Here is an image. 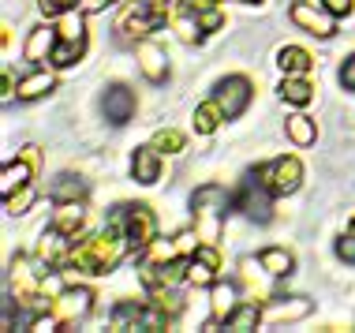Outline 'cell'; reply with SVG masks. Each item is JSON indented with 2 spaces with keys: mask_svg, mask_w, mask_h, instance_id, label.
<instances>
[{
  "mask_svg": "<svg viewBox=\"0 0 355 333\" xmlns=\"http://www.w3.org/2000/svg\"><path fill=\"white\" fill-rule=\"evenodd\" d=\"M161 157H165V154H161L153 142H150V146H139L135 154H131V176H135L142 187H153L161 180Z\"/></svg>",
  "mask_w": 355,
  "mask_h": 333,
  "instance_id": "obj_16",
  "label": "cell"
},
{
  "mask_svg": "<svg viewBox=\"0 0 355 333\" xmlns=\"http://www.w3.org/2000/svg\"><path fill=\"white\" fill-rule=\"evenodd\" d=\"M217 273H220V270H214V266L202 262V259H195V255L187 259V281L198 284V289H209V284L217 281Z\"/></svg>",
  "mask_w": 355,
  "mask_h": 333,
  "instance_id": "obj_33",
  "label": "cell"
},
{
  "mask_svg": "<svg viewBox=\"0 0 355 333\" xmlns=\"http://www.w3.org/2000/svg\"><path fill=\"white\" fill-rule=\"evenodd\" d=\"M53 315L64 322V326H79V322L94 311V292L86 284H71V289H60L53 296Z\"/></svg>",
  "mask_w": 355,
  "mask_h": 333,
  "instance_id": "obj_11",
  "label": "cell"
},
{
  "mask_svg": "<svg viewBox=\"0 0 355 333\" xmlns=\"http://www.w3.org/2000/svg\"><path fill=\"white\" fill-rule=\"evenodd\" d=\"M254 176L270 195H292V191H300V184H303V161L292 157V154H281V157L266 161V165H258Z\"/></svg>",
  "mask_w": 355,
  "mask_h": 333,
  "instance_id": "obj_6",
  "label": "cell"
},
{
  "mask_svg": "<svg viewBox=\"0 0 355 333\" xmlns=\"http://www.w3.org/2000/svg\"><path fill=\"white\" fill-rule=\"evenodd\" d=\"M128 251H131L128 236H123L116 225H109L105 232H94V236H86V240L71 244L68 266H71V270H79V273H94V278H101V273L116 270Z\"/></svg>",
  "mask_w": 355,
  "mask_h": 333,
  "instance_id": "obj_1",
  "label": "cell"
},
{
  "mask_svg": "<svg viewBox=\"0 0 355 333\" xmlns=\"http://www.w3.org/2000/svg\"><path fill=\"white\" fill-rule=\"evenodd\" d=\"M337 259L340 262H355V236L352 232H344L337 240Z\"/></svg>",
  "mask_w": 355,
  "mask_h": 333,
  "instance_id": "obj_38",
  "label": "cell"
},
{
  "mask_svg": "<svg viewBox=\"0 0 355 333\" xmlns=\"http://www.w3.org/2000/svg\"><path fill=\"white\" fill-rule=\"evenodd\" d=\"M168 326V315L157 307V303H116L112 311V330H165Z\"/></svg>",
  "mask_w": 355,
  "mask_h": 333,
  "instance_id": "obj_8",
  "label": "cell"
},
{
  "mask_svg": "<svg viewBox=\"0 0 355 333\" xmlns=\"http://www.w3.org/2000/svg\"><path fill=\"white\" fill-rule=\"evenodd\" d=\"M37 165H42V150H37V146H23V150H19V154L4 165V173H0V195H12V191H19L23 184H34Z\"/></svg>",
  "mask_w": 355,
  "mask_h": 333,
  "instance_id": "obj_12",
  "label": "cell"
},
{
  "mask_svg": "<svg viewBox=\"0 0 355 333\" xmlns=\"http://www.w3.org/2000/svg\"><path fill=\"white\" fill-rule=\"evenodd\" d=\"M270 191H266L262 184H258V176L251 173L243 180V184L236 187V195H232V210H239L247 217V221H258V225H266L273 217V203H270Z\"/></svg>",
  "mask_w": 355,
  "mask_h": 333,
  "instance_id": "obj_9",
  "label": "cell"
},
{
  "mask_svg": "<svg viewBox=\"0 0 355 333\" xmlns=\"http://www.w3.org/2000/svg\"><path fill=\"white\" fill-rule=\"evenodd\" d=\"M168 26L172 31H176V37L184 45H198L202 42V26H198V19H195V12H191V8L184 4V8H176V12H172V19H168Z\"/></svg>",
  "mask_w": 355,
  "mask_h": 333,
  "instance_id": "obj_23",
  "label": "cell"
},
{
  "mask_svg": "<svg viewBox=\"0 0 355 333\" xmlns=\"http://www.w3.org/2000/svg\"><path fill=\"white\" fill-rule=\"evenodd\" d=\"M251 79L247 75H225V79L217 83V90H214V98H217V105L225 109V117L228 120H236V117H243L247 105H251Z\"/></svg>",
  "mask_w": 355,
  "mask_h": 333,
  "instance_id": "obj_13",
  "label": "cell"
},
{
  "mask_svg": "<svg viewBox=\"0 0 355 333\" xmlns=\"http://www.w3.org/2000/svg\"><path fill=\"white\" fill-rule=\"evenodd\" d=\"M284 131H288V139H292L295 146H314V142H318V123L306 117V112H295V117H288Z\"/></svg>",
  "mask_w": 355,
  "mask_h": 333,
  "instance_id": "obj_28",
  "label": "cell"
},
{
  "mask_svg": "<svg viewBox=\"0 0 355 333\" xmlns=\"http://www.w3.org/2000/svg\"><path fill=\"white\" fill-rule=\"evenodd\" d=\"M191 210H195V221H198V236L209 244L220 228V217L232 210V195L225 191L220 184H206L191 195Z\"/></svg>",
  "mask_w": 355,
  "mask_h": 333,
  "instance_id": "obj_4",
  "label": "cell"
},
{
  "mask_svg": "<svg viewBox=\"0 0 355 333\" xmlns=\"http://www.w3.org/2000/svg\"><path fill=\"white\" fill-rule=\"evenodd\" d=\"M86 180L83 176H75V173H60L53 180V187H49V198L53 203H83L86 198Z\"/></svg>",
  "mask_w": 355,
  "mask_h": 333,
  "instance_id": "obj_22",
  "label": "cell"
},
{
  "mask_svg": "<svg viewBox=\"0 0 355 333\" xmlns=\"http://www.w3.org/2000/svg\"><path fill=\"white\" fill-rule=\"evenodd\" d=\"M139 71L146 75L150 83H165L168 79V56L161 45H153V42H139Z\"/></svg>",
  "mask_w": 355,
  "mask_h": 333,
  "instance_id": "obj_18",
  "label": "cell"
},
{
  "mask_svg": "<svg viewBox=\"0 0 355 333\" xmlns=\"http://www.w3.org/2000/svg\"><path fill=\"white\" fill-rule=\"evenodd\" d=\"M53 49H56V26H34L31 31V37H26V45H23V56L31 64H45L53 56Z\"/></svg>",
  "mask_w": 355,
  "mask_h": 333,
  "instance_id": "obj_20",
  "label": "cell"
},
{
  "mask_svg": "<svg viewBox=\"0 0 355 333\" xmlns=\"http://www.w3.org/2000/svg\"><path fill=\"white\" fill-rule=\"evenodd\" d=\"M83 53H86V23L79 8H71V12L56 19V49L49 56V64L53 68H71V64L83 60Z\"/></svg>",
  "mask_w": 355,
  "mask_h": 333,
  "instance_id": "obj_3",
  "label": "cell"
},
{
  "mask_svg": "<svg viewBox=\"0 0 355 333\" xmlns=\"http://www.w3.org/2000/svg\"><path fill=\"white\" fill-rule=\"evenodd\" d=\"M322 4L329 8V12L337 15V19H344V15H352V12H355V0H322Z\"/></svg>",
  "mask_w": 355,
  "mask_h": 333,
  "instance_id": "obj_41",
  "label": "cell"
},
{
  "mask_svg": "<svg viewBox=\"0 0 355 333\" xmlns=\"http://www.w3.org/2000/svg\"><path fill=\"white\" fill-rule=\"evenodd\" d=\"M236 307H239V292H236L232 281H214L209 284V318H214L217 326H225Z\"/></svg>",
  "mask_w": 355,
  "mask_h": 333,
  "instance_id": "obj_17",
  "label": "cell"
},
{
  "mask_svg": "<svg viewBox=\"0 0 355 333\" xmlns=\"http://www.w3.org/2000/svg\"><path fill=\"white\" fill-rule=\"evenodd\" d=\"M60 289H64V278H60V273H56V270H53V273H45V278H42V292H45V296H49V300H53V296H56V292H60Z\"/></svg>",
  "mask_w": 355,
  "mask_h": 333,
  "instance_id": "obj_40",
  "label": "cell"
},
{
  "mask_svg": "<svg viewBox=\"0 0 355 333\" xmlns=\"http://www.w3.org/2000/svg\"><path fill=\"white\" fill-rule=\"evenodd\" d=\"M281 98L288 101V105H311L314 101V87H311V79L306 75H284V83H281Z\"/></svg>",
  "mask_w": 355,
  "mask_h": 333,
  "instance_id": "obj_27",
  "label": "cell"
},
{
  "mask_svg": "<svg viewBox=\"0 0 355 333\" xmlns=\"http://www.w3.org/2000/svg\"><path fill=\"white\" fill-rule=\"evenodd\" d=\"M311 315V300L292 296V300H273L270 307H262V322L266 326H277V322H295Z\"/></svg>",
  "mask_w": 355,
  "mask_h": 333,
  "instance_id": "obj_19",
  "label": "cell"
},
{
  "mask_svg": "<svg viewBox=\"0 0 355 333\" xmlns=\"http://www.w3.org/2000/svg\"><path fill=\"white\" fill-rule=\"evenodd\" d=\"M109 225H116L120 232L128 236L131 251H146V247L157 240V217H153V210L142 206V203L116 206V214L109 217Z\"/></svg>",
  "mask_w": 355,
  "mask_h": 333,
  "instance_id": "obj_5",
  "label": "cell"
},
{
  "mask_svg": "<svg viewBox=\"0 0 355 333\" xmlns=\"http://www.w3.org/2000/svg\"><path fill=\"white\" fill-rule=\"evenodd\" d=\"M225 326L236 330V333H251V330L262 326V307H258V303H239L232 315H228Z\"/></svg>",
  "mask_w": 355,
  "mask_h": 333,
  "instance_id": "obj_30",
  "label": "cell"
},
{
  "mask_svg": "<svg viewBox=\"0 0 355 333\" xmlns=\"http://www.w3.org/2000/svg\"><path fill=\"white\" fill-rule=\"evenodd\" d=\"M31 206H34V184H23L19 191L4 195V210L8 214H26Z\"/></svg>",
  "mask_w": 355,
  "mask_h": 333,
  "instance_id": "obj_35",
  "label": "cell"
},
{
  "mask_svg": "<svg viewBox=\"0 0 355 333\" xmlns=\"http://www.w3.org/2000/svg\"><path fill=\"white\" fill-rule=\"evenodd\" d=\"M340 83H344V90H355V53L340 64Z\"/></svg>",
  "mask_w": 355,
  "mask_h": 333,
  "instance_id": "obj_42",
  "label": "cell"
},
{
  "mask_svg": "<svg viewBox=\"0 0 355 333\" xmlns=\"http://www.w3.org/2000/svg\"><path fill=\"white\" fill-rule=\"evenodd\" d=\"M68 236L60 232V228H45L42 232V240H37V262L42 266H49V270H56V266H68Z\"/></svg>",
  "mask_w": 355,
  "mask_h": 333,
  "instance_id": "obj_15",
  "label": "cell"
},
{
  "mask_svg": "<svg viewBox=\"0 0 355 333\" xmlns=\"http://www.w3.org/2000/svg\"><path fill=\"white\" fill-rule=\"evenodd\" d=\"M288 15H292V23L300 26V31L314 34V37H333L337 34V15H333L322 0H295V4L288 8Z\"/></svg>",
  "mask_w": 355,
  "mask_h": 333,
  "instance_id": "obj_10",
  "label": "cell"
},
{
  "mask_svg": "<svg viewBox=\"0 0 355 333\" xmlns=\"http://www.w3.org/2000/svg\"><path fill=\"white\" fill-rule=\"evenodd\" d=\"M150 300L157 303V307L165 311L168 318H176L180 311H184V300H180V296H176V292H172V289H150Z\"/></svg>",
  "mask_w": 355,
  "mask_h": 333,
  "instance_id": "obj_36",
  "label": "cell"
},
{
  "mask_svg": "<svg viewBox=\"0 0 355 333\" xmlns=\"http://www.w3.org/2000/svg\"><path fill=\"white\" fill-rule=\"evenodd\" d=\"M0 37H4V49H8V45H12V23L0 26Z\"/></svg>",
  "mask_w": 355,
  "mask_h": 333,
  "instance_id": "obj_43",
  "label": "cell"
},
{
  "mask_svg": "<svg viewBox=\"0 0 355 333\" xmlns=\"http://www.w3.org/2000/svg\"><path fill=\"white\" fill-rule=\"evenodd\" d=\"M176 12V0H128L116 15V34L120 42H139L172 19Z\"/></svg>",
  "mask_w": 355,
  "mask_h": 333,
  "instance_id": "obj_2",
  "label": "cell"
},
{
  "mask_svg": "<svg viewBox=\"0 0 355 333\" xmlns=\"http://www.w3.org/2000/svg\"><path fill=\"white\" fill-rule=\"evenodd\" d=\"M198 19V26H202V34H214L225 26V12H220V4H206V8H191Z\"/></svg>",
  "mask_w": 355,
  "mask_h": 333,
  "instance_id": "obj_34",
  "label": "cell"
},
{
  "mask_svg": "<svg viewBox=\"0 0 355 333\" xmlns=\"http://www.w3.org/2000/svg\"><path fill=\"white\" fill-rule=\"evenodd\" d=\"M150 142L161 150V154H184V146H187L184 131H176V128H157Z\"/></svg>",
  "mask_w": 355,
  "mask_h": 333,
  "instance_id": "obj_32",
  "label": "cell"
},
{
  "mask_svg": "<svg viewBox=\"0 0 355 333\" xmlns=\"http://www.w3.org/2000/svg\"><path fill=\"white\" fill-rule=\"evenodd\" d=\"M225 120H228V117H225V109L217 105V98H209V101H202V105L195 109V120H191V123H195L198 135H214V131H217Z\"/></svg>",
  "mask_w": 355,
  "mask_h": 333,
  "instance_id": "obj_29",
  "label": "cell"
},
{
  "mask_svg": "<svg viewBox=\"0 0 355 333\" xmlns=\"http://www.w3.org/2000/svg\"><path fill=\"white\" fill-rule=\"evenodd\" d=\"M195 259H202V262H209V266H214V270H220V251H217L214 244H198Z\"/></svg>",
  "mask_w": 355,
  "mask_h": 333,
  "instance_id": "obj_39",
  "label": "cell"
},
{
  "mask_svg": "<svg viewBox=\"0 0 355 333\" xmlns=\"http://www.w3.org/2000/svg\"><path fill=\"white\" fill-rule=\"evenodd\" d=\"M83 0H37V8H42L45 19H60L64 12H71V8H79Z\"/></svg>",
  "mask_w": 355,
  "mask_h": 333,
  "instance_id": "obj_37",
  "label": "cell"
},
{
  "mask_svg": "<svg viewBox=\"0 0 355 333\" xmlns=\"http://www.w3.org/2000/svg\"><path fill=\"white\" fill-rule=\"evenodd\" d=\"M142 255H146L142 262H153V266H161V262H176V259H187L184 247H180V240H153Z\"/></svg>",
  "mask_w": 355,
  "mask_h": 333,
  "instance_id": "obj_31",
  "label": "cell"
},
{
  "mask_svg": "<svg viewBox=\"0 0 355 333\" xmlns=\"http://www.w3.org/2000/svg\"><path fill=\"white\" fill-rule=\"evenodd\" d=\"M277 64H281L284 75H311L314 68V56L303 49V45H284L281 53H277Z\"/></svg>",
  "mask_w": 355,
  "mask_h": 333,
  "instance_id": "obj_25",
  "label": "cell"
},
{
  "mask_svg": "<svg viewBox=\"0 0 355 333\" xmlns=\"http://www.w3.org/2000/svg\"><path fill=\"white\" fill-rule=\"evenodd\" d=\"M135 109H139V101H135V94L123 87V83L105 87V94H101V112H105V120H109V123H128L131 117H135Z\"/></svg>",
  "mask_w": 355,
  "mask_h": 333,
  "instance_id": "obj_14",
  "label": "cell"
},
{
  "mask_svg": "<svg viewBox=\"0 0 355 333\" xmlns=\"http://www.w3.org/2000/svg\"><path fill=\"white\" fill-rule=\"evenodd\" d=\"M258 266H262L270 278H288V273L295 270V259L288 247H266L262 255H258Z\"/></svg>",
  "mask_w": 355,
  "mask_h": 333,
  "instance_id": "obj_26",
  "label": "cell"
},
{
  "mask_svg": "<svg viewBox=\"0 0 355 333\" xmlns=\"http://www.w3.org/2000/svg\"><path fill=\"white\" fill-rule=\"evenodd\" d=\"M53 90H56V75L49 68H42V64H37L31 75L19 79V101H37V98H45V94H53Z\"/></svg>",
  "mask_w": 355,
  "mask_h": 333,
  "instance_id": "obj_21",
  "label": "cell"
},
{
  "mask_svg": "<svg viewBox=\"0 0 355 333\" xmlns=\"http://www.w3.org/2000/svg\"><path fill=\"white\" fill-rule=\"evenodd\" d=\"M86 225V210L83 203H56V214H53V228H60L64 236H79Z\"/></svg>",
  "mask_w": 355,
  "mask_h": 333,
  "instance_id": "obj_24",
  "label": "cell"
},
{
  "mask_svg": "<svg viewBox=\"0 0 355 333\" xmlns=\"http://www.w3.org/2000/svg\"><path fill=\"white\" fill-rule=\"evenodd\" d=\"M8 292L19 307H37V300H45L42 292V273L34 270V262L26 255H15L8 262Z\"/></svg>",
  "mask_w": 355,
  "mask_h": 333,
  "instance_id": "obj_7",
  "label": "cell"
}]
</instances>
